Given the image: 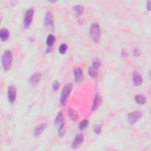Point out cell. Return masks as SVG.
Returning <instances> with one entry per match:
<instances>
[{
    "instance_id": "25",
    "label": "cell",
    "mask_w": 151,
    "mask_h": 151,
    "mask_svg": "<svg viewBox=\"0 0 151 151\" xmlns=\"http://www.w3.org/2000/svg\"><path fill=\"white\" fill-rule=\"evenodd\" d=\"M93 130L95 134H100L101 133V131H102V128H101V126L100 125H96L94 126V128H93Z\"/></svg>"
},
{
    "instance_id": "1",
    "label": "cell",
    "mask_w": 151,
    "mask_h": 151,
    "mask_svg": "<svg viewBox=\"0 0 151 151\" xmlns=\"http://www.w3.org/2000/svg\"><path fill=\"white\" fill-rule=\"evenodd\" d=\"M89 34L91 39L94 42H99L101 37V30L98 24L96 23L92 24L89 30Z\"/></svg>"
},
{
    "instance_id": "15",
    "label": "cell",
    "mask_w": 151,
    "mask_h": 151,
    "mask_svg": "<svg viewBox=\"0 0 151 151\" xmlns=\"http://www.w3.org/2000/svg\"><path fill=\"white\" fill-rule=\"evenodd\" d=\"M69 115L70 119L73 121H77L79 118L78 112L73 108H70L69 109Z\"/></svg>"
},
{
    "instance_id": "19",
    "label": "cell",
    "mask_w": 151,
    "mask_h": 151,
    "mask_svg": "<svg viewBox=\"0 0 151 151\" xmlns=\"http://www.w3.org/2000/svg\"><path fill=\"white\" fill-rule=\"evenodd\" d=\"M135 100L139 104H144L146 103L145 97L142 95H136L135 97Z\"/></svg>"
},
{
    "instance_id": "23",
    "label": "cell",
    "mask_w": 151,
    "mask_h": 151,
    "mask_svg": "<svg viewBox=\"0 0 151 151\" xmlns=\"http://www.w3.org/2000/svg\"><path fill=\"white\" fill-rule=\"evenodd\" d=\"M67 50V46L66 44H62L59 47V52L60 54H65Z\"/></svg>"
},
{
    "instance_id": "9",
    "label": "cell",
    "mask_w": 151,
    "mask_h": 151,
    "mask_svg": "<svg viewBox=\"0 0 151 151\" xmlns=\"http://www.w3.org/2000/svg\"><path fill=\"white\" fill-rule=\"evenodd\" d=\"M83 140H84V137L82 134H79L77 135L72 143V148L74 149H76L78 148L83 144Z\"/></svg>"
},
{
    "instance_id": "20",
    "label": "cell",
    "mask_w": 151,
    "mask_h": 151,
    "mask_svg": "<svg viewBox=\"0 0 151 151\" xmlns=\"http://www.w3.org/2000/svg\"><path fill=\"white\" fill-rule=\"evenodd\" d=\"M88 75L90 76L91 77L93 78H96L97 77V75H98V72L96 69H93V67H89L88 70Z\"/></svg>"
},
{
    "instance_id": "2",
    "label": "cell",
    "mask_w": 151,
    "mask_h": 151,
    "mask_svg": "<svg viewBox=\"0 0 151 151\" xmlns=\"http://www.w3.org/2000/svg\"><path fill=\"white\" fill-rule=\"evenodd\" d=\"M13 63V55L10 50H6L2 56V65L5 71L10 69Z\"/></svg>"
},
{
    "instance_id": "28",
    "label": "cell",
    "mask_w": 151,
    "mask_h": 151,
    "mask_svg": "<svg viewBox=\"0 0 151 151\" xmlns=\"http://www.w3.org/2000/svg\"><path fill=\"white\" fill-rule=\"evenodd\" d=\"M121 55L124 57H126L128 55V53H127V51L125 49H123L122 50V52H121Z\"/></svg>"
},
{
    "instance_id": "17",
    "label": "cell",
    "mask_w": 151,
    "mask_h": 151,
    "mask_svg": "<svg viewBox=\"0 0 151 151\" xmlns=\"http://www.w3.org/2000/svg\"><path fill=\"white\" fill-rule=\"evenodd\" d=\"M56 41V37L53 34H50L46 40V44L48 47H51L54 45V44Z\"/></svg>"
},
{
    "instance_id": "27",
    "label": "cell",
    "mask_w": 151,
    "mask_h": 151,
    "mask_svg": "<svg viewBox=\"0 0 151 151\" xmlns=\"http://www.w3.org/2000/svg\"><path fill=\"white\" fill-rule=\"evenodd\" d=\"M133 53H134V56H135V57H138V56L140 55V50H139L138 48H135V49H134V52H133Z\"/></svg>"
},
{
    "instance_id": "14",
    "label": "cell",
    "mask_w": 151,
    "mask_h": 151,
    "mask_svg": "<svg viewBox=\"0 0 151 151\" xmlns=\"http://www.w3.org/2000/svg\"><path fill=\"white\" fill-rule=\"evenodd\" d=\"M101 102H102L101 97L98 94H96L92 104V111H94L98 108L101 104Z\"/></svg>"
},
{
    "instance_id": "6",
    "label": "cell",
    "mask_w": 151,
    "mask_h": 151,
    "mask_svg": "<svg viewBox=\"0 0 151 151\" xmlns=\"http://www.w3.org/2000/svg\"><path fill=\"white\" fill-rule=\"evenodd\" d=\"M75 80L77 84L81 83L83 80V70L80 67H77L73 70Z\"/></svg>"
},
{
    "instance_id": "16",
    "label": "cell",
    "mask_w": 151,
    "mask_h": 151,
    "mask_svg": "<svg viewBox=\"0 0 151 151\" xmlns=\"http://www.w3.org/2000/svg\"><path fill=\"white\" fill-rule=\"evenodd\" d=\"M10 36V33L9 31L5 28H3L0 31V38L2 41H5L8 40Z\"/></svg>"
},
{
    "instance_id": "10",
    "label": "cell",
    "mask_w": 151,
    "mask_h": 151,
    "mask_svg": "<svg viewBox=\"0 0 151 151\" xmlns=\"http://www.w3.org/2000/svg\"><path fill=\"white\" fill-rule=\"evenodd\" d=\"M143 82L142 77L141 76L140 73L138 72H134L133 73V82L136 86H140Z\"/></svg>"
},
{
    "instance_id": "24",
    "label": "cell",
    "mask_w": 151,
    "mask_h": 151,
    "mask_svg": "<svg viewBox=\"0 0 151 151\" xmlns=\"http://www.w3.org/2000/svg\"><path fill=\"white\" fill-rule=\"evenodd\" d=\"M59 136L60 137H63L65 135V126L63 125L59 128Z\"/></svg>"
},
{
    "instance_id": "3",
    "label": "cell",
    "mask_w": 151,
    "mask_h": 151,
    "mask_svg": "<svg viewBox=\"0 0 151 151\" xmlns=\"http://www.w3.org/2000/svg\"><path fill=\"white\" fill-rule=\"evenodd\" d=\"M73 86L72 83H68L63 88L60 96V103L62 105H65L68 97L73 89Z\"/></svg>"
},
{
    "instance_id": "8",
    "label": "cell",
    "mask_w": 151,
    "mask_h": 151,
    "mask_svg": "<svg viewBox=\"0 0 151 151\" xmlns=\"http://www.w3.org/2000/svg\"><path fill=\"white\" fill-rule=\"evenodd\" d=\"M44 24L47 27L53 29L54 28V21H53V17L51 14V13L49 11H47L46 16H45V19H44Z\"/></svg>"
},
{
    "instance_id": "29",
    "label": "cell",
    "mask_w": 151,
    "mask_h": 151,
    "mask_svg": "<svg viewBox=\"0 0 151 151\" xmlns=\"http://www.w3.org/2000/svg\"><path fill=\"white\" fill-rule=\"evenodd\" d=\"M150 3H151V1H148L147 2V8L148 11H150Z\"/></svg>"
},
{
    "instance_id": "11",
    "label": "cell",
    "mask_w": 151,
    "mask_h": 151,
    "mask_svg": "<svg viewBox=\"0 0 151 151\" xmlns=\"http://www.w3.org/2000/svg\"><path fill=\"white\" fill-rule=\"evenodd\" d=\"M55 123L56 126H57L59 128L62 126L65 125V118L63 113L61 112H60L57 115Z\"/></svg>"
},
{
    "instance_id": "12",
    "label": "cell",
    "mask_w": 151,
    "mask_h": 151,
    "mask_svg": "<svg viewBox=\"0 0 151 151\" xmlns=\"http://www.w3.org/2000/svg\"><path fill=\"white\" fill-rule=\"evenodd\" d=\"M47 124L45 123H43L40 124V125H37L36 127L35 128L34 130V134L35 136H39L41 135L43 131L46 128Z\"/></svg>"
},
{
    "instance_id": "7",
    "label": "cell",
    "mask_w": 151,
    "mask_h": 151,
    "mask_svg": "<svg viewBox=\"0 0 151 151\" xmlns=\"http://www.w3.org/2000/svg\"><path fill=\"white\" fill-rule=\"evenodd\" d=\"M7 94H8V101L11 103H13L16 99V96H17L16 88L13 85L9 86L8 88Z\"/></svg>"
},
{
    "instance_id": "13",
    "label": "cell",
    "mask_w": 151,
    "mask_h": 151,
    "mask_svg": "<svg viewBox=\"0 0 151 151\" xmlns=\"http://www.w3.org/2000/svg\"><path fill=\"white\" fill-rule=\"evenodd\" d=\"M41 75L40 73L39 72L35 73L30 77L29 82L32 85L35 86L39 83L41 80Z\"/></svg>"
},
{
    "instance_id": "22",
    "label": "cell",
    "mask_w": 151,
    "mask_h": 151,
    "mask_svg": "<svg viewBox=\"0 0 151 151\" xmlns=\"http://www.w3.org/2000/svg\"><path fill=\"white\" fill-rule=\"evenodd\" d=\"M88 125V121L87 119L83 120L78 125V129L80 130H84Z\"/></svg>"
},
{
    "instance_id": "4",
    "label": "cell",
    "mask_w": 151,
    "mask_h": 151,
    "mask_svg": "<svg viewBox=\"0 0 151 151\" xmlns=\"http://www.w3.org/2000/svg\"><path fill=\"white\" fill-rule=\"evenodd\" d=\"M34 9L29 8L25 13L24 19V27L25 29H29L31 24L34 15Z\"/></svg>"
},
{
    "instance_id": "21",
    "label": "cell",
    "mask_w": 151,
    "mask_h": 151,
    "mask_svg": "<svg viewBox=\"0 0 151 151\" xmlns=\"http://www.w3.org/2000/svg\"><path fill=\"white\" fill-rule=\"evenodd\" d=\"M101 66V61L98 58H95L92 61V67L94 69H99Z\"/></svg>"
},
{
    "instance_id": "5",
    "label": "cell",
    "mask_w": 151,
    "mask_h": 151,
    "mask_svg": "<svg viewBox=\"0 0 151 151\" xmlns=\"http://www.w3.org/2000/svg\"><path fill=\"white\" fill-rule=\"evenodd\" d=\"M142 116V113L139 111L131 112L128 115V122L130 125H134L138 120H139Z\"/></svg>"
},
{
    "instance_id": "26",
    "label": "cell",
    "mask_w": 151,
    "mask_h": 151,
    "mask_svg": "<svg viewBox=\"0 0 151 151\" xmlns=\"http://www.w3.org/2000/svg\"><path fill=\"white\" fill-rule=\"evenodd\" d=\"M60 84L57 81H55L53 83V89L55 92H57L60 88Z\"/></svg>"
},
{
    "instance_id": "18",
    "label": "cell",
    "mask_w": 151,
    "mask_h": 151,
    "mask_svg": "<svg viewBox=\"0 0 151 151\" xmlns=\"http://www.w3.org/2000/svg\"><path fill=\"white\" fill-rule=\"evenodd\" d=\"M73 10H74L77 17L81 16L84 13V8L82 5H76V6L74 7Z\"/></svg>"
}]
</instances>
